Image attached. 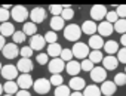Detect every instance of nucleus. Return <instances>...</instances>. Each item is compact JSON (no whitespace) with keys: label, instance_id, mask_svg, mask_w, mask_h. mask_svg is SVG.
I'll list each match as a JSON object with an SVG mask.
<instances>
[{"label":"nucleus","instance_id":"1","mask_svg":"<svg viewBox=\"0 0 126 96\" xmlns=\"http://www.w3.org/2000/svg\"><path fill=\"white\" fill-rule=\"evenodd\" d=\"M82 36V27L77 25V24H70L64 28V37L68 40V41H74L77 43V40L80 38Z\"/></svg>","mask_w":126,"mask_h":96},{"label":"nucleus","instance_id":"2","mask_svg":"<svg viewBox=\"0 0 126 96\" xmlns=\"http://www.w3.org/2000/svg\"><path fill=\"white\" fill-rule=\"evenodd\" d=\"M71 50H73L74 58H77V59H86V56H89V53H91L89 46L85 44V43H82V41L74 43V46H73Z\"/></svg>","mask_w":126,"mask_h":96},{"label":"nucleus","instance_id":"3","mask_svg":"<svg viewBox=\"0 0 126 96\" xmlns=\"http://www.w3.org/2000/svg\"><path fill=\"white\" fill-rule=\"evenodd\" d=\"M11 16L14 18V21L25 24V19L30 16V13H28V11L24 6H14L12 11H11Z\"/></svg>","mask_w":126,"mask_h":96},{"label":"nucleus","instance_id":"4","mask_svg":"<svg viewBox=\"0 0 126 96\" xmlns=\"http://www.w3.org/2000/svg\"><path fill=\"white\" fill-rule=\"evenodd\" d=\"M50 81L47 78H37L33 84V89L36 90V93L39 95H46L49 90H50Z\"/></svg>","mask_w":126,"mask_h":96},{"label":"nucleus","instance_id":"5","mask_svg":"<svg viewBox=\"0 0 126 96\" xmlns=\"http://www.w3.org/2000/svg\"><path fill=\"white\" fill-rule=\"evenodd\" d=\"M19 50L21 49H18V46L15 43H6V46L3 47L2 53H3V56L6 59H14V58H16L19 55Z\"/></svg>","mask_w":126,"mask_h":96},{"label":"nucleus","instance_id":"6","mask_svg":"<svg viewBox=\"0 0 126 96\" xmlns=\"http://www.w3.org/2000/svg\"><path fill=\"white\" fill-rule=\"evenodd\" d=\"M0 72H2V77L6 78L8 81H14V78L18 77V68H16L15 65H11V64L5 65Z\"/></svg>","mask_w":126,"mask_h":96},{"label":"nucleus","instance_id":"7","mask_svg":"<svg viewBox=\"0 0 126 96\" xmlns=\"http://www.w3.org/2000/svg\"><path fill=\"white\" fill-rule=\"evenodd\" d=\"M47 68H49V71H50L52 75H53V74H59L62 70L65 68V62L62 61L61 58H53L52 61H49Z\"/></svg>","mask_w":126,"mask_h":96},{"label":"nucleus","instance_id":"8","mask_svg":"<svg viewBox=\"0 0 126 96\" xmlns=\"http://www.w3.org/2000/svg\"><path fill=\"white\" fill-rule=\"evenodd\" d=\"M91 16H92L94 21H101V22H102V19L107 16V9H105V6H102V5H95V6H92V9H91Z\"/></svg>","mask_w":126,"mask_h":96},{"label":"nucleus","instance_id":"9","mask_svg":"<svg viewBox=\"0 0 126 96\" xmlns=\"http://www.w3.org/2000/svg\"><path fill=\"white\" fill-rule=\"evenodd\" d=\"M91 78L94 83H104L107 78V72H105L104 67H95L91 71Z\"/></svg>","mask_w":126,"mask_h":96},{"label":"nucleus","instance_id":"10","mask_svg":"<svg viewBox=\"0 0 126 96\" xmlns=\"http://www.w3.org/2000/svg\"><path fill=\"white\" fill-rule=\"evenodd\" d=\"M46 44V40H45V36H40V34H36L30 38V47L33 50H42Z\"/></svg>","mask_w":126,"mask_h":96},{"label":"nucleus","instance_id":"11","mask_svg":"<svg viewBox=\"0 0 126 96\" xmlns=\"http://www.w3.org/2000/svg\"><path fill=\"white\" fill-rule=\"evenodd\" d=\"M30 18H31V22L34 24H40L45 21L46 18V11L43 8H34L31 12H30Z\"/></svg>","mask_w":126,"mask_h":96},{"label":"nucleus","instance_id":"12","mask_svg":"<svg viewBox=\"0 0 126 96\" xmlns=\"http://www.w3.org/2000/svg\"><path fill=\"white\" fill-rule=\"evenodd\" d=\"M16 84H18V87H21L22 90H28L30 87H33L34 81H33V78H31L30 74H21V75L18 77V80H16Z\"/></svg>","mask_w":126,"mask_h":96},{"label":"nucleus","instance_id":"13","mask_svg":"<svg viewBox=\"0 0 126 96\" xmlns=\"http://www.w3.org/2000/svg\"><path fill=\"white\" fill-rule=\"evenodd\" d=\"M16 68H18L19 72L28 74V72L33 71V62H31V59H28V58H21V59L18 61V64H16Z\"/></svg>","mask_w":126,"mask_h":96},{"label":"nucleus","instance_id":"14","mask_svg":"<svg viewBox=\"0 0 126 96\" xmlns=\"http://www.w3.org/2000/svg\"><path fill=\"white\" fill-rule=\"evenodd\" d=\"M68 87L70 89H73L74 92H80V90H85V87H86V83H85V80L82 78V77H71V80H70V83H68Z\"/></svg>","mask_w":126,"mask_h":96},{"label":"nucleus","instance_id":"15","mask_svg":"<svg viewBox=\"0 0 126 96\" xmlns=\"http://www.w3.org/2000/svg\"><path fill=\"white\" fill-rule=\"evenodd\" d=\"M114 31V25L107 22V21H102L99 25H98V33L101 37H107V36H111V33Z\"/></svg>","mask_w":126,"mask_h":96},{"label":"nucleus","instance_id":"16","mask_svg":"<svg viewBox=\"0 0 126 96\" xmlns=\"http://www.w3.org/2000/svg\"><path fill=\"white\" fill-rule=\"evenodd\" d=\"M102 65H104V70L113 71V70L117 68V65H119V59H117L116 56H113V55H108V56H105V58L102 59Z\"/></svg>","mask_w":126,"mask_h":96},{"label":"nucleus","instance_id":"17","mask_svg":"<svg viewBox=\"0 0 126 96\" xmlns=\"http://www.w3.org/2000/svg\"><path fill=\"white\" fill-rule=\"evenodd\" d=\"M101 89V93L104 95V96H111V95H114L116 93V89H117V86H116V83L114 81H104L102 83V86L99 87Z\"/></svg>","mask_w":126,"mask_h":96},{"label":"nucleus","instance_id":"18","mask_svg":"<svg viewBox=\"0 0 126 96\" xmlns=\"http://www.w3.org/2000/svg\"><path fill=\"white\" fill-rule=\"evenodd\" d=\"M89 47L92 50H99V49H102L104 47V40H102V37L98 34H95V36H91V38H89Z\"/></svg>","mask_w":126,"mask_h":96},{"label":"nucleus","instance_id":"19","mask_svg":"<svg viewBox=\"0 0 126 96\" xmlns=\"http://www.w3.org/2000/svg\"><path fill=\"white\" fill-rule=\"evenodd\" d=\"M95 31H98V25L95 24V21H85L82 25V33L88 34V36H95Z\"/></svg>","mask_w":126,"mask_h":96},{"label":"nucleus","instance_id":"20","mask_svg":"<svg viewBox=\"0 0 126 96\" xmlns=\"http://www.w3.org/2000/svg\"><path fill=\"white\" fill-rule=\"evenodd\" d=\"M65 70H67V72H68L70 75H73V77H77V74L80 72L82 67H80V62L70 61V62H67V65H65Z\"/></svg>","mask_w":126,"mask_h":96},{"label":"nucleus","instance_id":"21","mask_svg":"<svg viewBox=\"0 0 126 96\" xmlns=\"http://www.w3.org/2000/svg\"><path fill=\"white\" fill-rule=\"evenodd\" d=\"M61 52H62V47H61L59 43H52V44L47 46V55L52 56V59L61 56Z\"/></svg>","mask_w":126,"mask_h":96},{"label":"nucleus","instance_id":"22","mask_svg":"<svg viewBox=\"0 0 126 96\" xmlns=\"http://www.w3.org/2000/svg\"><path fill=\"white\" fill-rule=\"evenodd\" d=\"M64 19H62L61 16H52V19H50V27H52V31H59V30H64L65 28V25H64Z\"/></svg>","mask_w":126,"mask_h":96},{"label":"nucleus","instance_id":"23","mask_svg":"<svg viewBox=\"0 0 126 96\" xmlns=\"http://www.w3.org/2000/svg\"><path fill=\"white\" fill-rule=\"evenodd\" d=\"M0 34L3 37H9V36H14L15 34V27L11 24V22H5L0 25Z\"/></svg>","mask_w":126,"mask_h":96},{"label":"nucleus","instance_id":"24","mask_svg":"<svg viewBox=\"0 0 126 96\" xmlns=\"http://www.w3.org/2000/svg\"><path fill=\"white\" fill-rule=\"evenodd\" d=\"M102 49L108 53V55H114L119 52V44L114 41V40H108L107 43H104V47Z\"/></svg>","mask_w":126,"mask_h":96},{"label":"nucleus","instance_id":"25","mask_svg":"<svg viewBox=\"0 0 126 96\" xmlns=\"http://www.w3.org/2000/svg\"><path fill=\"white\" fill-rule=\"evenodd\" d=\"M83 96H101V89L95 84L86 86L83 90Z\"/></svg>","mask_w":126,"mask_h":96},{"label":"nucleus","instance_id":"26","mask_svg":"<svg viewBox=\"0 0 126 96\" xmlns=\"http://www.w3.org/2000/svg\"><path fill=\"white\" fill-rule=\"evenodd\" d=\"M22 33L25 34V36H36L37 34V27H36V24L34 22H25L24 24V27H22Z\"/></svg>","mask_w":126,"mask_h":96},{"label":"nucleus","instance_id":"27","mask_svg":"<svg viewBox=\"0 0 126 96\" xmlns=\"http://www.w3.org/2000/svg\"><path fill=\"white\" fill-rule=\"evenodd\" d=\"M18 84L15 83V81H6L5 84H3V90H5V93L6 95H16L18 93Z\"/></svg>","mask_w":126,"mask_h":96},{"label":"nucleus","instance_id":"28","mask_svg":"<svg viewBox=\"0 0 126 96\" xmlns=\"http://www.w3.org/2000/svg\"><path fill=\"white\" fill-rule=\"evenodd\" d=\"M102 59H104V56H102L101 50H91V53H89V61L94 62V65L98 64V62H102Z\"/></svg>","mask_w":126,"mask_h":96},{"label":"nucleus","instance_id":"29","mask_svg":"<svg viewBox=\"0 0 126 96\" xmlns=\"http://www.w3.org/2000/svg\"><path fill=\"white\" fill-rule=\"evenodd\" d=\"M71 93H70V87L68 86H58L56 89H55V96H70Z\"/></svg>","mask_w":126,"mask_h":96},{"label":"nucleus","instance_id":"30","mask_svg":"<svg viewBox=\"0 0 126 96\" xmlns=\"http://www.w3.org/2000/svg\"><path fill=\"white\" fill-rule=\"evenodd\" d=\"M114 31L120 33L122 36L126 34V19H119V21L114 24Z\"/></svg>","mask_w":126,"mask_h":96},{"label":"nucleus","instance_id":"31","mask_svg":"<svg viewBox=\"0 0 126 96\" xmlns=\"http://www.w3.org/2000/svg\"><path fill=\"white\" fill-rule=\"evenodd\" d=\"M73 16H74V11L71 9V6H64V11H62V13H61V18L64 21H68Z\"/></svg>","mask_w":126,"mask_h":96},{"label":"nucleus","instance_id":"32","mask_svg":"<svg viewBox=\"0 0 126 96\" xmlns=\"http://www.w3.org/2000/svg\"><path fill=\"white\" fill-rule=\"evenodd\" d=\"M73 50L71 49H62V52H61V59L64 61V62H70V61H73Z\"/></svg>","mask_w":126,"mask_h":96},{"label":"nucleus","instance_id":"33","mask_svg":"<svg viewBox=\"0 0 126 96\" xmlns=\"http://www.w3.org/2000/svg\"><path fill=\"white\" fill-rule=\"evenodd\" d=\"M49 11L53 16H61L62 11H64V6H61V5H50L49 6Z\"/></svg>","mask_w":126,"mask_h":96},{"label":"nucleus","instance_id":"34","mask_svg":"<svg viewBox=\"0 0 126 96\" xmlns=\"http://www.w3.org/2000/svg\"><path fill=\"white\" fill-rule=\"evenodd\" d=\"M49 81H50L52 86H56V87H58V86H62V83H64V78H62L61 74H53V75L50 77Z\"/></svg>","mask_w":126,"mask_h":96},{"label":"nucleus","instance_id":"35","mask_svg":"<svg viewBox=\"0 0 126 96\" xmlns=\"http://www.w3.org/2000/svg\"><path fill=\"white\" fill-rule=\"evenodd\" d=\"M114 83L116 86H125L126 84V74L125 72H119L114 75Z\"/></svg>","mask_w":126,"mask_h":96},{"label":"nucleus","instance_id":"36","mask_svg":"<svg viewBox=\"0 0 126 96\" xmlns=\"http://www.w3.org/2000/svg\"><path fill=\"white\" fill-rule=\"evenodd\" d=\"M56 38H58V36H56L55 31H47V33L45 34V40H46V43H49V44L56 43Z\"/></svg>","mask_w":126,"mask_h":96},{"label":"nucleus","instance_id":"37","mask_svg":"<svg viewBox=\"0 0 126 96\" xmlns=\"http://www.w3.org/2000/svg\"><path fill=\"white\" fill-rule=\"evenodd\" d=\"M107 22H110V24H116L117 21H119V16H117V13H116V11H110V12H107Z\"/></svg>","mask_w":126,"mask_h":96},{"label":"nucleus","instance_id":"38","mask_svg":"<svg viewBox=\"0 0 126 96\" xmlns=\"http://www.w3.org/2000/svg\"><path fill=\"white\" fill-rule=\"evenodd\" d=\"M25 34L22 33V31H15V34L12 36V38H14V43L15 44H18V43H22L24 40H25Z\"/></svg>","mask_w":126,"mask_h":96},{"label":"nucleus","instance_id":"39","mask_svg":"<svg viewBox=\"0 0 126 96\" xmlns=\"http://www.w3.org/2000/svg\"><path fill=\"white\" fill-rule=\"evenodd\" d=\"M80 67H82V70H83V71H89V72L95 68L94 62H91L89 59H83V62H80Z\"/></svg>","mask_w":126,"mask_h":96},{"label":"nucleus","instance_id":"40","mask_svg":"<svg viewBox=\"0 0 126 96\" xmlns=\"http://www.w3.org/2000/svg\"><path fill=\"white\" fill-rule=\"evenodd\" d=\"M19 55L22 56V58H31V55H33V49H31V47L30 46H24L22 47V49L19 50Z\"/></svg>","mask_w":126,"mask_h":96},{"label":"nucleus","instance_id":"41","mask_svg":"<svg viewBox=\"0 0 126 96\" xmlns=\"http://www.w3.org/2000/svg\"><path fill=\"white\" fill-rule=\"evenodd\" d=\"M9 18H11V12L6 11V9H3V8H0V22L5 24V22H8Z\"/></svg>","mask_w":126,"mask_h":96},{"label":"nucleus","instance_id":"42","mask_svg":"<svg viewBox=\"0 0 126 96\" xmlns=\"http://www.w3.org/2000/svg\"><path fill=\"white\" fill-rule=\"evenodd\" d=\"M47 58H49L47 53H39L36 59H37V62H39L40 65H46V64H49V59H47Z\"/></svg>","mask_w":126,"mask_h":96},{"label":"nucleus","instance_id":"43","mask_svg":"<svg viewBox=\"0 0 126 96\" xmlns=\"http://www.w3.org/2000/svg\"><path fill=\"white\" fill-rule=\"evenodd\" d=\"M116 13H117V16H120L122 19H125V18H126V5H120V6H117Z\"/></svg>","mask_w":126,"mask_h":96},{"label":"nucleus","instance_id":"44","mask_svg":"<svg viewBox=\"0 0 126 96\" xmlns=\"http://www.w3.org/2000/svg\"><path fill=\"white\" fill-rule=\"evenodd\" d=\"M117 59H119V62L126 64V47H123V49H119V52H117Z\"/></svg>","mask_w":126,"mask_h":96},{"label":"nucleus","instance_id":"45","mask_svg":"<svg viewBox=\"0 0 126 96\" xmlns=\"http://www.w3.org/2000/svg\"><path fill=\"white\" fill-rule=\"evenodd\" d=\"M16 96H31V95H30V92H28V90H22V89H21V90H18Z\"/></svg>","mask_w":126,"mask_h":96},{"label":"nucleus","instance_id":"46","mask_svg":"<svg viewBox=\"0 0 126 96\" xmlns=\"http://www.w3.org/2000/svg\"><path fill=\"white\" fill-rule=\"evenodd\" d=\"M6 46V41H5V37L2 36V34H0V52H2L3 50V47Z\"/></svg>","mask_w":126,"mask_h":96},{"label":"nucleus","instance_id":"47","mask_svg":"<svg viewBox=\"0 0 126 96\" xmlns=\"http://www.w3.org/2000/svg\"><path fill=\"white\" fill-rule=\"evenodd\" d=\"M120 43L123 44V47H126V34H123V36H122V38H120Z\"/></svg>","mask_w":126,"mask_h":96},{"label":"nucleus","instance_id":"48","mask_svg":"<svg viewBox=\"0 0 126 96\" xmlns=\"http://www.w3.org/2000/svg\"><path fill=\"white\" fill-rule=\"evenodd\" d=\"M70 96H83V93H80V92H73Z\"/></svg>","mask_w":126,"mask_h":96},{"label":"nucleus","instance_id":"49","mask_svg":"<svg viewBox=\"0 0 126 96\" xmlns=\"http://www.w3.org/2000/svg\"><path fill=\"white\" fill-rule=\"evenodd\" d=\"M3 9H6V11H9V9H12V6L11 5H5V6H2Z\"/></svg>","mask_w":126,"mask_h":96},{"label":"nucleus","instance_id":"50","mask_svg":"<svg viewBox=\"0 0 126 96\" xmlns=\"http://www.w3.org/2000/svg\"><path fill=\"white\" fill-rule=\"evenodd\" d=\"M2 93H3V84H0V96H2Z\"/></svg>","mask_w":126,"mask_h":96},{"label":"nucleus","instance_id":"51","mask_svg":"<svg viewBox=\"0 0 126 96\" xmlns=\"http://www.w3.org/2000/svg\"><path fill=\"white\" fill-rule=\"evenodd\" d=\"M2 68H3V67H2V62H0V71H2Z\"/></svg>","mask_w":126,"mask_h":96},{"label":"nucleus","instance_id":"52","mask_svg":"<svg viewBox=\"0 0 126 96\" xmlns=\"http://www.w3.org/2000/svg\"><path fill=\"white\" fill-rule=\"evenodd\" d=\"M125 74H126V67H125Z\"/></svg>","mask_w":126,"mask_h":96},{"label":"nucleus","instance_id":"53","mask_svg":"<svg viewBox=\"0 0 126 96\" xmlns=\"http://www.w3.org/2000/svg\"><path fill=\"white\" fill-rule=\"evenodd\" d=\"M5 96H12V95H5Z\"/></svg>","mask_w":126,"mask_h":96}]
</instances>
